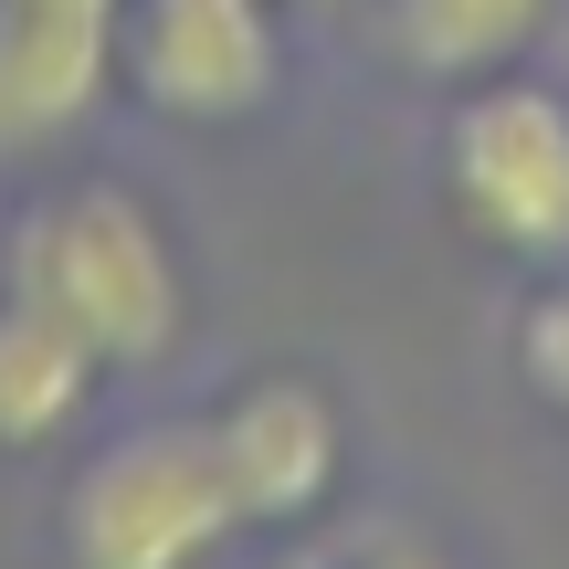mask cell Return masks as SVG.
I'll return each mask as SVG.
<instances>
[{"mask_svg":"<svg viewBox=\"0 0 569 569\" xmlns=\"http://www.w3.org/2000/svg\"><path fill=\"white\" fill-rule=\"evenodd\" d=\"M0 296L42 306L53 327H74L106 369H148L180 348L190 284L169 222L127 180H63L0 232Z\"/></svg>","mask_w":569,"mask_h":569,"instance_id":"obj_1","label":"cell"},{"mask_svg":"<svg viewBox=\"0 0 569 569\" xmlns=\"http://www.w3.org/2000/svg\"><path fill=\"white\" fill-rule=\"evenodd\" d=\"M232 538L211 422H127L63 486V569H211Z\"/></svg>","mask_w":569,"mask_h":569,"instance_id":"obj_2","label":"cell"},{"mask_svg":"<svg viewBox=\"0 0 569 569\" xmlns=\"http://www.w3.org/2000/svg\"><path fill=\"white\" fill-rule=\"evenodd\" d=\"M443 211L475 253L549 274L569 264V96L528 74H475L432 148Z\"/></svg>","mask_w":569,"mask_h":569,"instance_id":"obj_3","label":"cell"},{"mask_svg":"<svg viewBox=\"0 0 569 569\" xmlns=\"http://www.w3.org/2000/svg\"><path fill=\"white\" fill-rule=\"evenodd\" d=\"M117 84L169 127H243L284 84V0H127Z\"/></svg>","mask_w":569,"mask_h":569,"instance_id":"obj_4","label":"cell"},{"mask_svg":"<svg viewBox=\"0 0 569 569\" xmlns=\"http://www.w3.org/2000/svg\"><path fill=\"white\" fill-rule=\"evenodd\" d=\"M211 422V453H222V486H232V517L243 528H317L327 496H338V453H348V422L306 369H264L243 380L232 401L201 411Z\"/></svg>","mask_w":569,"mask_h":569,"instance_id":"obj_5","label":"cell"},{"mask_svg":"<svg viewBox=\"0 0 569 569\" xmlns=\"http://www.w3.org/2000/svg\"><path fill=\"white\" fill-rule=\"evenodd\" d=\"M127 0H0V159L74 138L117 84Z\"/></svg>","mask_w":569,"mask_h":569,"instance_id":"obj_6","label":"cell"},{"mask_svg":"<svg viewBox=\"0 0 569 569\" xmlns=\"http://www.w3.org/2000/svg\"><path fill=\"white\" fill-rule=\"evenodd\" d=\"M96 380H106V359L74 327H53L42 306L0 296V453L63 443V432L96 411Z\"/></svg>","mask_w":569,"mask_h":569,"instance_id":"obj_7","label":"cell"},{"mask_svg":"<svg viewBox=\"0 0 569 569\" xmlns=\"http://www.w3.org/2000/svg\"><path fill=\"white\" fill-rule=\"evenodd\" d=\"M549 11L559 0H390V42H401L411 74L475 84V74H507Z\"/></svg>","mask_w":569,"mask_h":569,"instance_id":"obj_8","label":"cell"},{"mask_svg":"<svg viewBox=\"0 0 569 569\" xmlns=\"http://www.w3.org/2000/svg\"><path fill=\"white\" fill-rule=\"evenodd\" d=\"M507 348H517V380H528L538 401L569 422V264H549V274L528 284V306H517Z\"/></svg>","mask_w":569,"mask_h":569,"instance_id":"obj_9","label":"cell"},{"mask_svg":"<svg viewBox=\"0 0 569 569\" xmlns=\"http://www.w3.org/2000/svg\"><path fill=\"white\" fill-rule=\"evenodd\" d=\"M284 569H453L443 549H422V538L380 528V517H359V528H317Z\"/></svg>","mask_w":569,"mask_h":569,"instance_id":"obj_10","label":"cell"},{"mask_svg":"<svg viewBox=\"0 0 569 569\" xmlns=\"http://www.w3.org/2000/svg\"><path fill=\"white\" fill-rule=\"evenodd\" d=\"M284 11H317V0H284Z\"/></svg>","mask_w":569,"mask_h":569,"instance_id":"obj_11","label":"cell"}]
</instances>
